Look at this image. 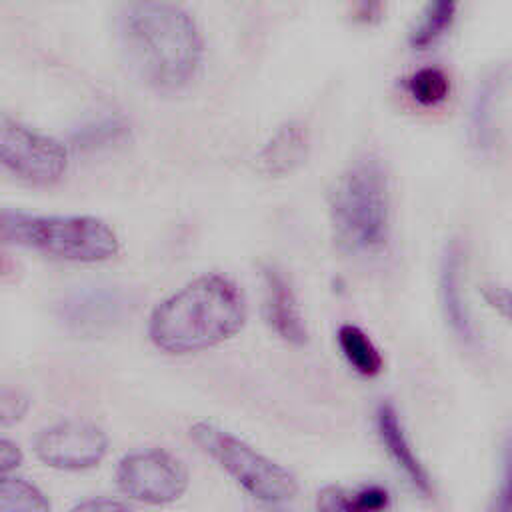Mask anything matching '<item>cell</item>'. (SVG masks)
Segmentation results:
<instances>
[{
	"instance_id": "1",
	"label": "cell",
	"mask_w": 512,
	"mask_h": 512,
	"mask_svg": "<svg viewBox=\"0 0 512 512\" xmlns=\"http://www.w3.org/2000/svg\"><path fill=\"white\" fill-rule=\"evenodd\" d=\"M120 40L132 70L158 90L186 86L202 62L200 30L190 12L172 2L124 6Z\"/></svg>"
},
{
	"instance_id": "2",
	"label": "cell",
	"mask_w": 512,
	"mask_h": 512,
	"mask_svg": "<svg viewBox=\"0 0 512 512\" xmlns=\"http://www.w3.org/2000/svg\"><path fill=\"white\" fill-rule=\"evenodd\" d=\"M244 322L242 290L222 274H204L152 310L148 336L168 354H190L232 338Z\"/></svg>"
},
{
	"instance_id": "3",
	"label": "cell",
	"mask_w": 512,
	"mask_h": 512,
	"mask_svg": "<svg viewBox=\"0 0 512 512\" xmlns=\"http://www.w3.org/2000/svg\"><path fill=\"white\" fill-rule=\"evenodd\" d=\"M330 222L338 246L350 254H376L390 230L386 170L366 156L348 166L330 192Z\"/></svg>"
},
{
	"instance_id": "4",
	"label": "cell",
	"mask_w": 512,
	"mask_h": 512,
	"mask_svg": "<svg viewBox=\"0 0 512 512\" xmlns=\"http://www.w3.org/2000/svg\"><path fill=\"white\" fill-rule=\"evenodd\" d=\"M0 226L12 242L70 262H104L120 248L116 232L96 216L10 212Z\"/></svg>"
},
{
	"instance_id": "5",
	"label": "cell",
	"mask_w": 512,
	"mask_h": 512,
	"mask_svg": "<svg viewBox=\"0 0 512 512\" xmlns=\"http://www.w3.org/2000/svg\"><path fill=\"white\" fill-rule=\"evenodd\" d=\"M190 438L260 502L278 506L296 494V478L286 468L232 432L200 420L190 426Z\"/></svg>"
},
{
	"instance_id": "6",
	"label": "cell",
	"mask_w": 512,
	"mask_h": 512,
	"mask_svg": "<svg viewBox=\"0 0 512 512\" xmlns=\"http://www.w3.org/2000/svg\"><path fill=\"white\" fill-rule=\"evenodd\" d=\"M0 164L34 184H52L68 164L66 148L52 136L0 116Z\"/></svg>"
},
{
	"instance_id": "7",
	"label": "cell",
	"mask_w": 512,
	"mask_h": 512,
	"mask_svg": "<svg viewBox=\"0 0 512 512\" xmlns=\"http://www.w3.org/2000/svg\"><path fill=\"white\" fill-rule=\"evenodd\" d=\"M116 480L126 496L150 506L176 502L188 488L184 464L160 448L126 454L118 464Z\"/></svg>"
},
{
	"instance_id": "8",
	"label": "cell",
	"mask_w": 512,
	"mask_h": 512,
	"mask_svg": "<svg viewBox=\"0 0 512 512\" xmlns=\"http://www.w3.org/2000/svg\"><path fill=\"white\" fill-rule=\"evenodd\" d=\"M34 450L46 466L78 472L96 466L104 458L108 438L96 424L66 420L44 428L36 436Z\"/></svg>"
},
{
	"instance_id": "9",
	"label": "cell",
	"mask_w": 512,
	"mask_h": 512,
	"mask_svg": "<svg viewBox=\"0 0 512 512\" xmlns=\"http://www.w3.org/2000/svg\"><path fill=\"white\" fill-rule=\"evenodd\" d=\"M126 304L124 294L116 288H84L60 304V318L72 332L94 336L120 322Z\"/></svg>"
},
{
	"instance_id": "10",
	"label": "cell",
	"mask_w": 512,
	"mask_h": 512,
	"mask_svg": "<svg viewBox=\"0 0 512 512\" xmlns=\"http://www.w3.org/2000/svg\"><path fill=\"white\" fill-rule=\"evenodd\" d=\"M462 270H464V260H462L460 244L458 242L446 244L440 258V270H438L440 308L454 336L464 344H472L476 340V330H474L470 308L464 296Z\"/></svg>"
},
{
	"instance_id": "11",
	"label": "cell",
	"mask_w": 512,
	"mask_h": 512,
	"mask_svg": "<svg viewBox=\"0 0 512 512\" xmlns=\"http://www.w3.org/2000/svg\"><path fill=\"white\" fill-rule=\"evenodd\" d=\"M264 284V318L270 330L288 344L302 346L308 330L288 278L274 266L262 268Z\"/></svg>"
},
{
	"instance_id": "12",
	"label": "cell",
	"mask_w": 512,
	"mask_h": 512,
	"mask_svg": "<svg viewBox=\"0 0 512 512\" xmlns=\"http://www.w3.org/2000/svg\"><path fill=\"white\" fill-rule=\"evenodd\" d=\"M376 428L378 436L384 444V450L396 464V468L406 476V480L424 496L430 494V478L420 458L414 454V448L404 432L400 416L392 404H380L376 412Z\"/></svg>"
},
{
	"instance_id": "13",
	"label": "cell",
	"mask_w": 512,
	"mask_h": 512,
	"mask_svg": "<svg viewBox=\"0 0 512 512\" xmlns=\"http://www.w3.org/2000/svg\"><path fill=\"white\" fill-rule=\"evenodd\" d=\"M308 130L302 122L290 120L282 124L260 150L256 164L268 176H286L294 172L308 156Z\"/></svg>"
},
{
	"instance_id": "14",
	"label": "cell",
	"mask_w": 512,
	"mask_h": 512,
	"mask_svg": "<svg viewBox=\"0 0 512 512\" xmlns=\"http://www.w3.org/2000/svg\"><path fill=\"white\" fill-rule=\"evenodd\" d=\"M500 88H502L500 74L492 72L484 76L474 90V98L470 104V118H468V138H470V144L480 154H486L494 148V136H496L494 116L498 108Z\"/></svg>"
},
{
	"instance_id": "15",
	"label": "cell",
	"mask_w": 512,
	"mask_h": 512,
	"mask_svg": "<svg viewBox=\"0 0 512 512\" xmlns=\"http://www.w3.org/2000/svg\"><path fill=\"white\" fill-rule=\"evenodd\" d=\"M388 492L378 484H366L358 490L342 486H326L318 492V512H384L388 508Z\"/></svg>"
},
{
	"instance_id": "16",
	"label": "cell",
	"mask_w": 512,
	"mask_h": 512,
	"mask_svg": "<svg viewBox=\"0 0 512 512\" xmlns=\"http://www.w3.org/2000/svg\"><path fill=\"white\" fill-rule=\"evenodd\" d=\"M338 346L348 360V364L362 376H378L382 372L384 360L374 346V342L368 338V334L354 326V324H342L338 328Z\"/></svg>"
},
{
	"instance_id": "17",
	"label": "cell",
	"mask_w": 512,
	"mask_h": 512,
	"mask_svg": "<svg viewBox=\"0 0 512 512\" xmlns=\"http://www.w3.org/2000/svg\"><path fill=\"white\" fill-rule=\"evenodd\" d=\"M456 14L454 2H430L422 10L420 18L410 30L408 42L414 50H426L432 46L452 24Z\"/></svg>"
},
{
	"instance_id": "18",
	"label": "cell",
	"mask_w": 512,
	"mask_h": 512,
	"mask_svg": "<svg viewBox=\"0 0 512 512\" xmlns=\"http://www.w3.org/2000/svg\"><path fill=\"white\" fill-rule=\"evenodd\" d=\"M44 492L24 478L0 476V512H48Z\"/></svg>"
},
{
	"instance_id": "19",
	"label": "cell",
	"mask_w": 512,
	"mask_h": 512,
	"mask_svg": "<svg viewBox=\"0 0 512 512\" xmlns=\"http://www.w3.org/2000/svg\"><path fill=\"white\" fill-rule=\"evenodd\" d=\"M406 90L418 104L436 106L446 100L450 92V80L440 68L426 66L408 76Z\"/></svg>"
},
{
	"instance_id": "20",
	"label": "cell",
	"mask_w": 512,
	"mask_h": 512,
	"mask_svg": "<svg viewBox=\"0 0 512 512\" xmlns=\"http://www.w3.org/2000/svg\"><path fill=\"white\" fill-rule=\"evenodd\" d=\"M128 134V126L120 118H102L86 124L74 134V142L82 148H100L120 142Z\"/></svg>"
},
{
	"instance_id": "21",
	"label": "cell",
	"mask_w": 512,
	"mask_h": 512,
	"mask_svg": "<svg viewBox=\"0 0 512 512\" xmlns=\"http://www.w3.org/2000/svg\"><path fill=\"white\" fill-rule=\"evenodd\" d=\"M28 396L12 386H0V428L12 426L24 418L28 412Z\"/></svg>"
},
{
	"instance_id": "22",
	"label": "cell",
	"mask_w": 512,
	"mask_h": 512,
	"mask_svg": "<svg viewBox=\"0 0 512 512\" xmlns=\"http://www.w3.org/2000/svg\"><path fill=\"white\" fill-rule=\"evenodd\" d=\"M70 512H134L126 504L110 498H92L76 504Z\"/></svg>"
},
{
	"instance_id": "23",
	"label": "cell",
	"mask_w": 512,
	"mask_h": 512,
	"mask_svg": "<svg viewBox=\"0 0 512 512\" xmlns=\"http://www.w3.org/2000/svg\"><path fill=\"white\" fill-rule=\"evenodd\" d=\"M20 462H22L20 448L10 440L0 438V476L20 466Z\"/></svg>"
},
{
	"instance_id": "24",
	"label": "cell",
	"mask_w": 512,
	"mask_h": 512,
	"mask_svg": "<svg viewBox=\"0 0 512 512\" xmlns=\"http://www.w3.org/2000/svg\"><path fill=\"white\" fill-rule=\"evenodd\" d=\"M504 476L500 480V488L492 498L490 512H510V486H508V460L504 462Z\"/></svg>"
},
{
	"instance_id": "25",
	"label": "cell",
	"mask_w": 512,
	"mask_h": 512,
	"mask_svg": "<svg viewBox=\"0 0 512 512\" xmlns=\"http://www.w3.org/2000/svg\"><path fill=\"white\" fill-rule=\"evenodd\" d=\"M484 296H486V300H488L490 306H494L496 310H500L504 316L508 314L510 304H508V290H506V288H502V286H486Z\"/></svg>"
},
{
	"instance_id": "26",
	"label": "cell",
	"mask_w": 512,
	"mask_h": 512,
	"mask_svg": "<svg viewBox=\"0 0 512 512\" xmlns=\"http://www.w3.org/2000/svg\"><path fill=\"white\" fill-rule=\"evenodd\" d=\"M270 506V504H268ZM258 512H284V510H280V508H276V506H270V508H264V510H258Z\"/></svg>"
}]
</instances>
